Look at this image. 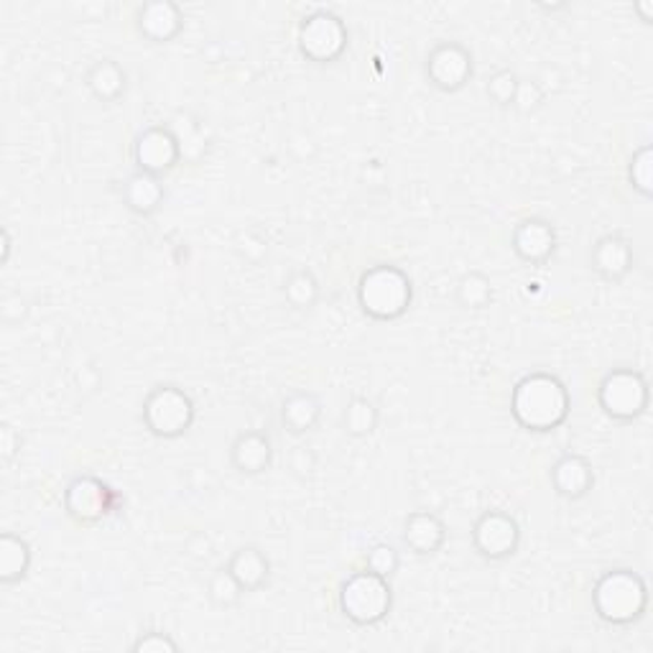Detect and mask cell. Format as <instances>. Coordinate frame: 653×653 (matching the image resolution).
I'll return each mask as SVG.
<instances>
[{
    "label": "cell",
    "instance_id": "cell-28",
    "mask_svg": "<svg viewBox=\"0 0 653 653\" xmlns=\"http://www.w3.org/2000/svg\"><path fill=\"white\" fill-rule=\"evenodd\" d=\"M518 85H521V77L514 70H498L493 72L488 77V85H485V92L488 97L496 103L498 107H514Z\"/></svg>",
    "mask_w": 653,
    "mask_h": 653
},
{
    "label": "cell",
    "instance_id": "cell-27",
    "mask_svg": "<svg viewBox=\"0 0 653 653\" xmlns=\"http://www.w3.org/2000/svg\"><path fill=\"white\" fill-rule=\"evenodd\" d=\"M628 182L643 199L653 197V148L646 144L631 156L628 164Z\"/></svg>",
    "mask_w": 653,
    "mask_h": 653
},
{
    "label": "cell",
    "instance_id": "cell-3",
    "mask_svg": "<svg viewBox=\"0 0 653 653\" xmlns=\"http://www.w3.org/2000/svg\"><path fill=\"white\" fill-rule=\"evenodd\" d=\"M414 301V283L404 268L379 263L363 271L357 281V307L375 322H396Z\"/></svg>",
    "mask_w": 653,
    "mask_h": 653
},
{
    "label": "cell",
    "instance_id": "cell-10",
    "mask_svg": "<svg viewBox=\"0 0 653 653\" xmlns=\"http://www.w3.org/2000/svg\"><path fill=\"white\" fill-rule=\"evenodd\" d=\"M473 54L470 49L457 41H442L426 54L424 74L432 87L439 92H459L473 80Z\"/></svg>",
    "mask_w": 653,
    "mask_h": 653
},
{
    "label": "cell",
    "instance_id": "cell-4",
    "mask_svg": "<svg viewBox=\"0 0 653 653\" xmlns=\"http://www.w3.org/2000/svg\"><path fill=\"white\" fill-rule=\"evenodd\" d=\"M338 602L340 613L350 623L371 628L388 618L393 608V588L386 577L375 574L371 569H360V572H353L340 584Z\"/></svg>",
    "mask_w": 653,
    "mask_h": 653
},
{
    "label": "cell",
    "instance_id": "cell-13",
    "mask_svg": "<svg viewBox=\"0 0 653 653\" xmlns=\"http://www.w3.org/2000/svg\"><path fill=\"white\" fill-rule=\"evenodd\" d=\"M136 27L141 37L148 39L151 44H166L182 33L184 11L174 0H151V3L138 8Z\"/></svg>",
    "mask_w": 653,
    "mask_h": 653
},
{
    "label": "cell",
    "instance_id": "cell-33",
    "mask_svg": "<svg viewBox=\"0 0 653 653\" xmlns=\"http://www.w3.org/2000/svg\"><path fill=\"white\" fill-rule=\"evenodd\" d=\"M289 463H291V473H294L297 477H309L317 467V457L309 447H297L294 452H291Z\"/></svg>",
    "mask_w": 653,
    "mask_h": 653
},
{
    "label": "cell",
    "instance_id": "cell-23",
    "mask_svg": "<svg viewBox=\"0 0 653 653\" xmlns=\"http://www.w3.org/2000/svg\"><path fill=\"white\" fill-rule=\"evenodd\" d=\"M379 418L381 414L371 398L353 396L348 401L345 412H342V426H345L350 437L363 439V437H371V434L379 429Z\"/></svg>",
    "mask_w": 653,
    "mask_h": 653
},
{
    "label": "cell",
    "instance_id": "cell-16",
    "mask_svg": "<svg viewBox=\"0 0 653 653\" xmlns=\"http://www.w3.org/2000/svg\"><path fill=\"white\" fill-rule=\"evenodd\" d=\"M273 463V442L266 432L246 429L230 445V465L240 475H261Z\"/></svg>",
    "mask_w": 653,
    "mask_h": 653
},
{
    "label": "cell",
    "instance_id": "cell-30",
    "mask_svg": "<svg viewBox=\"0 0 653 653\" xmlns=\"http://www.w3.org/2000/svg\"><path fill=\"white\" fill-rule=\"evenodd\" d=\"M543 105V90L539 82L533 80H521V85H518V92H516V100H514V107L518 113L524 115H531L539 111V107Z\"/></svg>",
    "mask_w": 653,
    "mask_h": 653
},
{
    "label": "cell",
    "instance_id": "cell-29",
    "mask_svg": "<svg viewBox=\"0 0 653 653\" xmlns=\"http://www.w3.org/2000/svg\"><path fill=\"white\" fill-rule=\"evenodd\" d=\"M398 567H401L398 549L391 547V543H375V547H371V551L365 554V569L386 577V580H391V577L398 572Z\"/></svg>",
    "mask_w": 653,
    "mask_h": 653
},
{
    "label": "cell",
    "instance_id": "cell-20",
    "mask_svg": "<svg viewBox=\"0 0 653 653\" xmlns=\"http://www.w3.org/2000/svg\"><path fill=\"white\" fill-rule=\"evenodd\" d=\"M85 85L92 97L105 105H113L128 90V74H125L123 66L115 60H100L87 70Z\"/></svg>",
    "mask_w": 653,
    "mask_h": 653
},
{
    "label": "cell",
    "instance_id": "cell-8",
    "mask_svg": "<svg viewBox=\"0 0 653 653\" xmlns=\"http://www.w3.org/2000/svg\"><path fill=\"white\" fill-rule=\"evenodd\" d=\"M115 493L95 475H77L64 488V510L74 524L95 526L115 510Z\"/></svg>",
    "mask_w": 653,
    "mask_h": 653
},
{
    "label": "cell",
    "instance_id": "cell-14",
    "mask_svg": "<svg viewBox=\"0 0 653 653\" xmlns=\"http://www.w3.org/2000/svg\"><path fill=\"white\" fill-rule=\"evenodd\" d=\"M633 246L631 240L618 236V232H610V236H602L594 242L590 250V268L600 276L602 281H623L633 268Z\"/></svg>",
    "mask_w": 653,
    "mask_h": 653
},
{
    "label": "cell",
    "instance_id": "cell-24",
    "mask_svg": "<svg viewBox=\"0 0 653 653\" xmlns=\"http://www.w3.org/2000/svg\"><path fill=\"white\" fill-rule=\"evenodd\" d=\"M455 299L463 309H473V312H480V309L490 307L493 301V283L485 273L480 271H467L459 276L455 287Z\"/></svg>",
    "mask_w": 653,
    "mask_h": 653
},
{
    "label": "cell",
    "instance_id": "cell-34",
    "mask_svg": "<svg viewBox=\"0 0 653 653\" xmlns=\"http://www.w3.org/2000/svg\"><path fill=\"white\" fill-rule=\"evenodd\" d=\"M27 312H29V307H27V301L21 299V294H8L3 299V307H0V314H3V320L8 324L21 322L23 317H27Z\"/></svg>",
    "mask_w": 653,
    "mask_h": 653
},
{
    "label": "cell",
    "instance_id": "cell-22",
    "mask_svg": "<svg viewBox=\"0 0 653 653\" xmlns=\"http://www.w3.org/2000/svg\"><path fill=\"white\" fill-rule=\"evenodd\" d=\"M33 562V551L27 539L6 531L0 536V582L15 584L29 574Z\"/></svg>",
    "mask_w": 653,
    "mask_h": 653
},
{
    "label": "cell",
    "instance_id": "cell-31",
    "mask_svg": "<svg viewBox=\"0 0 653 653\" xmlns=\"http://www.w3.org/2000/svg\"><path fill=\"white\" fill-rule=\"evenodd\" d=\"M133 651L136 653H177L179 646L169 633L146 631L136 643H133Z\"/></svg>",
    "mask_w": 653,
    "mask_h": 653
},
{
    "label": "cell",
    "instance_id": "cell-25",
    "mask_svg": "<svg viewBox=\"0 0 653 653\" xmlns=\"http://www.w3.org/2000/svg\"><path fill=\"white\" fill-rule=\"evenodd\" d=\"M283 297L294 309H312L320 299V281L309 268H297L283 281Z\"/></svg>",
    "mask_w": 653,
    "mask_h": 653
},
{
    "label": "cell",
    "instance_id": "cell-11",
    "mask_svg": "<svg viewBox=\"0 0 653 653\" xmlns=\"http://www.w3.org/2000/svg\"><path fill=\"white\" fill-rule=\"evenodd\" d=\"M179 158L182 141L166 125H151V128L141 131L136 141H133V164H136V172L164 177V174H169L179 164Z\"/></svg>",
    "mask_w": 653,
    "mask_h": 653
},
{
    "label": "cell",
    "instance_id": "cell-36",
    "mask_svg": "<svg viewBox=\"0 0 653 653\" xmlns=\"http://www.w3.org/2000/svg\"><path fill=\"white\" fill-rule=\"evenodd\" d=\"M0 238H3V261H8V256H11V236H8L6 228L0 232Z\"/></svg>",
    "mask_w": 653,
    "mask_h": 653
},
{
    "label": "cell",
    "instance_id": "cell-19",
    "mask_svg": "<svg viewBox=\"0 0 653 653\" xmlns=\"http://www.w3.org/2000/svg\"><path fill=\"white\" fill-rule=\"evenodd\" d=\"M164 182L162 177H154V174L136 172L123 184V205L138 217H151L158 213V207L164 205Z\"/></svg>",
    "mask_w": 653,
    "mask_h": 653
},
{
    "label": "cell",
    "instance_id": "cell-2",
    "mask_svg": "<svg viewBox=\"0 0 653 653\" xmlns=\"http://www.w3.org/2000/svg\"><path fill=\"white\" fill-rule=\"evenodd\" d=\"M592 608L602 623L628 628L639 623L649 610V584L628 567L608 569L592 588Z\"/></svg>",
    "mask_w": 653,
    "mask_h": 653
},
{
    "label": "cell",
    "instance_id": "cell-1",
    "mask_svg": "<svg viewBox=\"0 0 653 653\" xmlns=\"http://www.w3.org/2000/svg\"><path fill=\"white\" fill-rule=\"evenodd\" d=\"M572 412V396L557 375L536 371L524 375L510 391V416L526 432L549 434L562 426Z\"/></svg>",
    "mask_w": 653,
    "mask_h": 653
},
{
    "label": "cell",
    "instance_id": "cell-15",
    "mask_svg": "<svg viewBox=\"0 0 653 653\" xmlns=\"http://www.w3.org/2000/svg\"><path fill=\"white\" fill-rule=\"evenodd\" d=\"M404 547L416 557H432L445 547L447 541V526L437 514L432 510H414L406 516L404 531H401Z\"/></svg>",
    "mask_w": 653,
    "mask_h": 653
},
{
    "label": "cell",
    "instance_id": "cell-12",
    "mask_svg": "<svg viewBox=\"0 0 653 653\" xmlns=\"http://www.w3.org/2000/svg\"><path fill=\"white\" fill-rule=\"evenodd\" d=\"M557 230L554 225L543 217H526L514 228V236H510V248L514 253L521 258L524 263L531 266H543L551 261V256L557 253Z\"/></svg>",
    "mask_w": 653,
    "mask_h": 653
},
{
    "label": "cell",
    "instance_id": "cell-26",
    "mask_svg": "<svg viewBox=\"0 0 653 653\" xmlns=\"http://www.w3.org/2000/svg\"><path fill=\"white\" fill-rule=\"evenodd\" d=\"M242 594H246V590L240 588V582L236 580V577L230 574L228 567H220L215 569L213 574H209L207 580V598L215 602L217 608L222 610H230V608H238Z\"/></svg>",
    "mask_w": 653,
    "mask_h": 653
},
{
    "label": "cell",
    "instance_id": "cell-35",
    "mask_svg": "<svg viewBox=\"0 0 653 653\" xmlns=\"http://www.w3.org/2000/svg\"><path fill=\"white\" fill-rule=\"evenodd\" d=\"M633 11L641 15L643 23H651L653 21V3H651V0H641V3H635Z\"/></svg>",
    "mask_w": 653,
    "mask_h": 653
},
{
    "label": "cell",
    "instance_id": "cell-18",
    "mask_svg": "<svg viewBox=\"0 0 653 653\" xmlns=\"http://www.w3.org/2000/svg\"><path fill=\"white\" fill-rule=\"evenodd\" d=\"M225 567L230 569V574L236 577L246 592L263 590L268 580H271V559L266 557L263 549L253 547V543H246V547L232 551L230 562Z\"/></svg>",
    "mask_w": 653,
    "mask_h": 653
},
{
    "label": "cell",
    "instance_id": "cell-5",
    "mask_svg": "<svg viewBox=\"0 0 653 653\" xmlns=\"http://www.w3.org/2000/svg\"><path fill=\"white\" fill-rule=\"evenodd\" d=\"M144 418L146 429L158 439H179L191 429L197 418L195 401L184 388L174 383H162L148 391L144 401Z\"/></svg>",
    "mask_w": 653,
    "mask_h": 653
},
{
    "label": "cell",
    "instance_id": "cell-17",
    "mask_svg": "<svg viewBox=\"0 0 653 653\" xmlns=\"http://www.w3.org/2000/svg\"><path fill=\"white\" fill-rule=\"evenodd\" d=\"M551 488L557 490V496L567 500H582L594 485V470L588 457L577 455V452H567L551 467Z\"/></svg>",
    "mask_w": 653,
    "mask_h": 653
},
{
    "label": "cell",
    "instance_id": "cell-6",
    "mask_svg": "<svg viewBox=\"0 0 653 653\" xmlns=\"http://www.w3.org/2000/svg\"><path fill=\"white\" fill-rule=\"evenodd\" d=\"M649 381L633 367H613L602 375L598 386V404L602 414L618 424H631L649 408Z\"/></svg>",
    "mask_w": 653,
    "mask_h": 653
},
{
    "label": "cell",
    "instance_id": "cell-21",
    "mask_svg": "<svg viewBox=\"0 0 653 653\" xmlns=\"http://www.w3.org/2000/svg\"><path fill=\"white\" fill-rule=\"evenodd\" d=\"M322 418V401L312 391H294L283 398L281 422L291 434L312 432Z\"/></svg>",
    "mask_w": 653,
    "mask_h": 653
},
{
    "label": "cell",
    "instance_id": "cell-32",
    "mask_svg": "<svg viewBox=\"0 0 653 653\" xmlns=\"http://www.w3.org/2000/svg\"><path fill=\"white\" fill-rule=\"evenodd\" d=\"M23 445L21 434L15 432L13 424L3 422L0 424V457H3V465H11L13 457L19 455V449Z\"/></svg>",
    "mask_w": 653,
    "mask_h": 653
},
{
    "label": "cell",
    "instance_id": "cell-9",
    "mask_svg": "<svg viewBox=\"0 0 653 653\" xmlns=\"http://www.w3.org/2000/svg\"><path fill=\"white\" fill-rule=\"evenodd\" d=\"M473 549L488 562H504L521 547V526L506 510H485L473 531Z\"/></svg>",
    "mask_w": 653,
    "mask_h": 653
},
{
    "label": "cell",
    "instance_id": "cell-7",
    "mask_svg": "<svg viewBox=\"0 0 653 653\" xmlns=\"http://www.w3.org/2000/svg\"><path fill=\"white\" fill-rule=\"evenodd\" d=\"M299 52L307 62L312 64H334L342 54L348 52L350 31L345 21L332 11L309 13L299 23Z\"/></svg>",
    "mask_w": 653,
    "mask_h": 653
}]
</instances>
